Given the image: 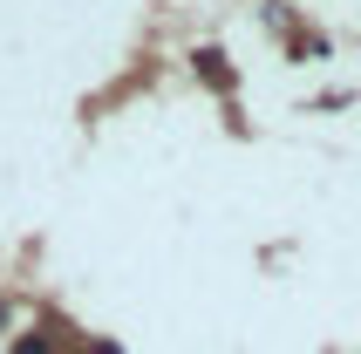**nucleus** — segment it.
<instances>
[{"instance_id":"obj_1","label":"nucleus","mask_w":361,"mask_h":354,"mask_svg":"<svg viewBox=\"0 0 361 354\" xmlns=\"http://www.w3.org/2000/svg\"><path fill=\"white\" fill-rule=\"evenodd\" d=\"M14 354H55V327H41V334H20Z\"/></svg>"},{"instance_id":"obj_3","label":"nucleus","mask_w":361,"mask_h":354,"mask_svg":"<svg viewBox=\"0 0 361 354\" xmlns=\"http://www.w3.org/2000/svg\"><path fill=\"white\" fill-rule=\"evenodd\" d=\"M82 354H123V348H116V341H89Z\"/></svg>"},{"instance_id":"obj_2","label":"nucleus","mask_w":361,"mask_h":354,"mask_svg":"<svg viewBox=\"0 0 361 354\" xmlns=\"http://www.w3.org/2000/svg\"><path fill=\"white\" fill-rule=\"evenodd\" d=\"M198 75L212 82V89H225V55H212V48H204V55H198Z\"/></svg>"}]
</instances>
